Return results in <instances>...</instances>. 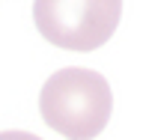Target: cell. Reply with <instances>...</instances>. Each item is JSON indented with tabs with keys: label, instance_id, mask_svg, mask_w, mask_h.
I'll return each mask as SVG.
<instances>
[{
	"label": "cell",
	"instance_id": "6da1fadb",
	"mask_svg": "<svg viewBox=\"0 0 149 140\" xmlns=\"http://www.w3.org/2000/svg\"><path fill=\"white\" fill-rule=\"evenodd\" d=\"M113 110V93L104 75L93 69H60L39 93V113L48 128L69 140H93L104 131Z\"/></svg>",
	"mask_w": 149,
	"mask_h": 140
},
{
	"label": "cell",
	"instance_id": "7a4b0ae2",
	"mask_svg": "<svg viewBox=\"0 0 149 140\" xmlns=\"http://www.w3.org/2000/svg\"><path fill=\"white\" fill-rule=\"evenodd\" d=\"M122 0H33L39 36L54 48L90 54L116 33Z\"/></svg>",
	"mask_w": 149,
	"mask_h": 140
},
{
	"label": "cell",
	"instance_id": "3957f363",
	"mask_svg": "<svg viewBox=\"0 0 149 140\" xmlns=\"http://www.w3.org/2000/svg\"><path fill=\"white\" fill-rule=\"evenodd\" d=\"M0 140H42V137H36V134H30V131H3Z\"/></svg>",
	"mask_w": 149,
	"mask_h": 140
}]
</instances>
